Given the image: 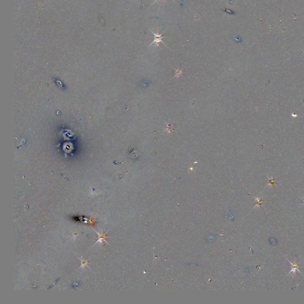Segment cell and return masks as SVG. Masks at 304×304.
I'll return each mask as SVG.
<instances>
[{
	"label": "cell",
	"mask_w": 304,
	"mask_h": 304,
	"mask_svg": "<svg viewBox=\"0 0 304 304\" xmlns=\"http://www.w3.org/2000/svg\"><path fill=\"white\" fill-rule=\"evenodd\" d=\"M166 30H167V29H165V30H164V31H163L162 33H159V29H157V33H155L154 32H153L152 31V30H151V32H152V33L154 35V41L152 42V43H151V44H150V45L149 46V47H150L152 45V44H156V47H158V46H159V42H162L163 44H164V45H165V44H164V42H163L162 41V38H163V37H162V33H163L165 32V31H166Z\"/></svg>",
	"instance_id": "cell-1"
},
{
	"label": "cell",
	"mask_w": 304,
	"mask_h": 304,
	"mask_svg": "<svg viewBox=\"0 0 304 304\" xmlns=\"http://www.w3.org/2000/svg\"><path fill=\"white\" fill-rule=\"evenodd\" d=\"M97 233L99 235V241H98L96 243L99 242V241H100V242H101L102 241V239H105V238H106V236H105V235L102 234V233H99V232H97Z\"/></svg>",
	"instance_id": "cell-2"
},
{
	"label": "cell",
	"mask_w": 304,
	"mask_h": 304,
	"mask_svg": "<svg viewBox=\"0 0 304 304\" xmlns=\"http://www.w3.org/2000/svg\"><path fill=\"white\" fill-rule=\"evenodd\" d=\"M157 1V0H156V1H154V2L153 3V4H152V5H153V4L154 3V2H156ZM163 1H164V2H165V1H166V0H163ZM172 1H174V2H176L175 1V0H172Z\"/></svg>",
	"instance_id": "cell-3"
}]
</instances>
